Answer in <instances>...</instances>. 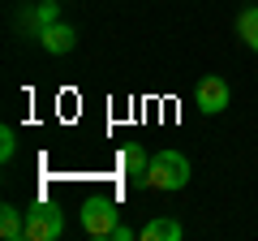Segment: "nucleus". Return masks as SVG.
I'll list each match as a JSON object with an SVG mask.
<instances>
[{
    "instance_id": "nucleus-1",
    "label": "nucleus",
    "mask_w": 258,
    "mask_h": 241,
    "mask_svg": "<svg viewBox=\"0 0 258 241\" xmlns=\"http://www.w3.org/2000/svg\"><path fill=\"white\" fill-rule=\"evenodd\" d=\"M147 186L151 190H164V194H176V190L189 186V159L181 151L164 147L151 155V168H147Z\"/></svg>"
},
{
    "instance_id": "nucleus-2",
    "label": "nucleus",
    "mask_w": 258,
    "mask_h": 241,
    "mask_svg": "<svg viewBox=\"0 0 258 241\" xmlns=\"http://www.w3.org/2000/svg\"><path fill=\"white\" fill-rule=\"evenodd\" d=\"M78 220H82V228L91 232V237H112V228L120 224V207L112 203V198L95 194V198H82V211H78Z\"/></svg>"
},
{
    "instance_id": "nucleus-3",
    "label": "nucleus",
    "mask_w": 258,
    "mask_h": 241,
    "mask_svg": "<svg viewBox=\"0 0 258 241\" xmlns=\"http://www.w3.org/2000/svg\"><path fill=\"white\" fill-rule=\"evenodd\" d=\"M64 237V215L52 203L26 207V241H60Z\"/></svg>"
},
{
    "instance_id": "nucleus-4",
    "label": "nucleus",
    "mask_w": 258,
    "mask_h": 241,
    "mask_svg": "<svg viewBox=\"0 0 258 241\" xmlns=\"http://www.w3.org/2000/svg\"><path fill=\"white\" fill-rule=\"evenodd\" d=\"M194 103H198L203 116H220V112L232 103V86L224 82L220 74H207L203 82H198V91H194Z\"/></svg>"
},
{
    "instance_id": "nucleus-5",
    "label": "nucleus",
    "mask_w": 258,
    "mask_h": 241,
    "mask_svg": "<svg viewBox=\"0 0 258 241\" xmlns=\"http://www.w3.org/2000/svg\"><path fill=\"white\" fill-rule=\"evenodd\" d=\"M35 39H39V47H43L47 56H64V52L78 47V30L69 26V22H52V26H43Z\"/></svg>"
},
{
    "instance_id": "nucleus-6",
    "label": "nucleus",
    "mask_w": 258,
    "mask_h": 241,
    "mask_svg": "<svg viewBox=\"0 0 258 241\" xmlns=\"http://www.w3.org/2000/svg\"><path fill=\"white\" fill-rule=\"evenodd\" d=\"M22 26L30 30V35H39L43 26H52V22H60V5L56 0H35V5H26V13H22Z\"/></svg>"
},
{
    "instance_id": "nucleus-7",
    "label": "nucleus",
    "mask_w": 258,
    "mask_h": 241,
    "mask_svg": "<svg viewBox=\"0 0 258 241\" xmlns=\"http://www.w3.org/2000/svg\"><path fill=\"white\" fill-rule=\"evenodd\" d=\"M147 168H151V155L138 147V142H129V147L120 151V172H125L134 186H147Z\"/></svg>"
},
{
    "instance_id": "nucleus-8",
    "label": "nucleus",
    "mask_w": 258,
    "mask_h": 241,
    "mask_svg": "<svg viewBox=\"0 0 258 241\" xmlns=\"http://www.w3.org/2000/svg\"><path fill=\"white\" fill-rule=\"evenodd\" d=\"M0 237L5 241H26V211L13 203L0 207Z\"/></svg>"
},
{
    "instance_id": "nucleus-9",
    "label": "nucleus",
    "mask_w": 258,
    "mask_h": 241,
    "mask_svg": "<svg viewBox=\"0 0 258 241\" xmlns=\"http://www.w3.org/2000/svg\"><path fill=\"white\" fill-rule=\"evenodd\" d=\"M185 228L176 220H168V215H159V220H151L147 228H142V241H181Z\"/></svg>"
},
{
    "instance_id": "nucleus-10",
    "label": "nucleus",
    "mask_w": 258,
    "mask_h": 241,
    "mask_svg": "<svg viewBox=\"0 0 258 241\" xmlns=\"http://www.w3.org/2000/svg\"><path fill=\"white\" fill-rule=\"evenodd\" d=\"M237 35L245 39L249 52H258V5H249V9L237 13Z\"/></svg>"
},
{
    "instance_id": "nucleus-11",
    "label": "nucleus",
    "mask_w": 258,
    "mask_h": 241,
    "mask_svg": "<svg viewBox=\"0 0 258 241\" xmlns=\"http://www.w3.org/2000/svg\"><path fill=\"white\" fill-rule=\"evenodd\" d=\"M13 155H18V130H13V125H5V130H0V159H5V164H13Z\"/></svg>"
},
{
    "instance_id": "nucleus-12",
    "label": "nucleus",
    "mask_w": 258,
    "mask_h": 241,
    "mask_svg": "<svg viewBox=\"0 0 258 241\" xmlns=\"http://www.w3.org/2000/svg\"><path fill=\"white\" fill-rule=\"evenodd\" d=\"M142 232L138 228H129V224H116V228H112V241H138Z\"/></svg>"
}]
</instances>
